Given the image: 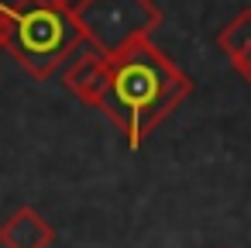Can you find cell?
<instances>
[{"label":"cell","mask_w":251,"mask_h":248,"mask_svg":"<svg viewBox=\"0 0 251 248\" xmlns=\"http://www.w3.org/2000/svg\"><path fill=\"white\" fill-rule=\"evenodd\" d=\"M83 45V31L66 7H45L35 0L11 4L7 52L35 80H49L66 69L73 52Z\"/></svg>","instance_id":"2"},{"label":"cell","mask_w":251,"mask_h":248,"mask_svg":"<svg viewBox=\"0 0 251 248\" xmlns=\"http://www.w3.org/2000/svg\"><path fill=\"white\" fill-rule=\"evenodd\" d=\"M189 93L193 80L151 38H141L124 52L110 55V83L100 110L127 138L131 148H141V141Z\"/></svg>","instance_id":"1"},{"label":"cell","mask_w":251,"mask_h":248,"mask_svg":"<svg viewBox=\"0 0 251 248\" xmlns=\"http://www.w3.org/2000/svg\"><path fill=\"white\" fill-rule=\"evenodd\" d=\"M234 69H237V73H241V80H244V83L251 86V52H248V55H244V59H241V62L234 66Z\"/></svg>","instance_id":"8"},{"label":"cell","mask_w":251,"mask_h":248,"mask_svg":"<svg viewBox=\"0 0 251 248\" xmlns=\"http://www.w3.org/2000/svg\"><path fill=\"white\" fill-rule=\"evenodd\" d=\"M35 4H45V7H66V11H73L79 0H35Z\"/></svg>","instance_id":"9"},{"label":"cell","mask_w":251,"mask_h":248,"mask_svg":"<svg viewBox=\"0 0 251 248\" xmlns=\"http://www.w3.org/2000/svg\"><path fill=\"white\" fill-rule=\"evenodd\" d=\"M55 227L35 210V207H18L0 220V245L4 248H52Z\"/></svg>","instance_id":"5"},{"label":"cell","mask_w":251,"mask_h":248,"mask_svg":"<svg viewBox=\"0 0 251 248\" xmlns=\"http://www.w3.org/2000/svg\"><path fill=\"white\" fill-rule=\"evenodd\" d=\"M62 83L86 107H97L100 110V104L107 97V83H110V55H103L100 49H93L83 38V45L73 52V59L62 69Z\"/></svg>","instance_id":"4"},{"label":"cell","mask_w":251,"mask_h":248,"mask_svg":"<svg viewBox=\"0 0 251 248\" xmlns=\"http://www.w3.org/2000/svg\"><path fill=\"white\" fill-rule=\"evenodd\" d=\"M7 28H11V4L0 0V49H7Z\"/></svg>","instance_id":"7"},{"label":"cell","mask_w":251,"mask_h":248,"mask_svg":"<svg viewBox=\"0 0 251 248\" xmlns=\"http://www.w3.org/2000/svg\"><path fill=\"white\" fill-rule=\"evenodd\" d=\"M73 18L83 38L103 55H117L127 45L151 38V31L162 25L155 0H79Z\"/></svg>","instance_id":"3"},{"label":"cell","mask_w":251,"mask_h":248,"mask_svg":"<svg viewBox=\"0 0 251 248\" xmlns=\"http://www.w3.org/2000/svg\"><path fill=\"white\" fill-rule=\"evenodd\" d=\"M217 49L230 59V66H237L248 52H251V7L241 11L234 21H227L217 31Z\"/></svg>","instance_id":"6"}]
</instances>
